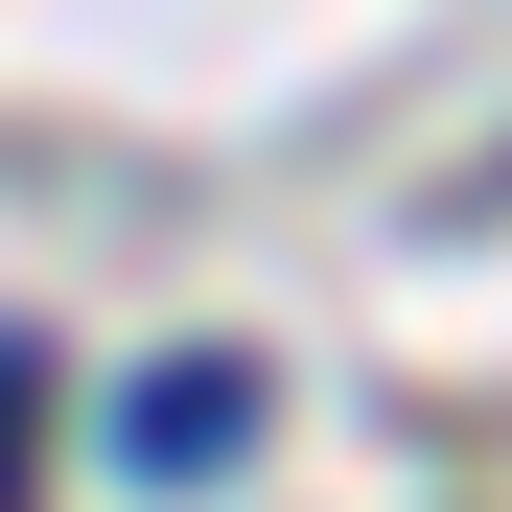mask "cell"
Masks as SVG:
<instances>
[{
	"mask_svg": "<svg viewBox=\"0 0 512 512\" xmlns=\"http://www.w3.org/2000/svg\"><path fill=\"white\" fill-rule=\"evenodd\" d=\"M24 419H47V326L0 303V443H24Z\"/></svg>",
	"mask_w": 512,
	"mask_h": 512,
	"instance_id": "cell-2",
	"label": "cell"
},
{
	"mask_svg": "<svg viewBox=\"0 0 512 512\" xmlns=\"http://www.w3.org/2000/svg\"><path fill=\"white\" fill-rule=\"evenodd\" d=\"M233 443H256V350H163V373L117 396V466H140V489H210Z\"/></svg>",
	"mask_w": 512,
	"mask_h": 512,
	"instance_id": "cell-1",
	"label": "cell"
}]
</instances>
